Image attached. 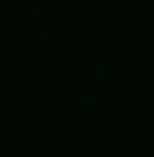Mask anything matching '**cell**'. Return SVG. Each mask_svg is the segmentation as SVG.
<instances>
[]
</instances>
